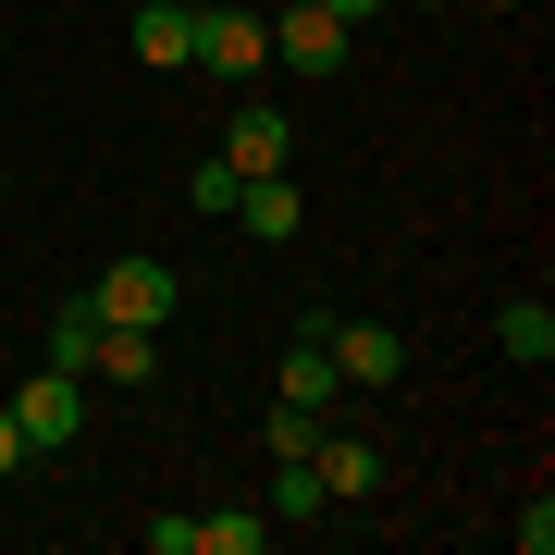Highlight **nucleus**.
Segmentation results:
<instances>
[{"label": "nucleus", "mask_w": 555, "mask_h": 555, "mask_svg": "<svg viewBox=\"0 0 555 555\" xmlns=\"http://www.w3.org/2000/svg\"><path fill=\"white\" fill-rule=\"evenodd\" d=\"M13 433H25V456H62L87 433V371H50V358H38L25 396H13Z\"/></svg>", "instance_id": "obj_1"}, {"label": "nucleus", "mask_w": 555, "mask_h": 555, "mask_svg": "<svg viewBox=\"0 0 555 555\" xmlns=\"http://www.w3.org/2000/svg\"><path fill=\"white\" fill-rule=\"evenodd\" d=\"M309 321H321V346H334V383H358V396L408 383V334L396 321H334V309H309Z\"/></svg>", "instance_id": "obj_2"}, {"label": "nucleus", "mask_w": 555, "mask_h": 555, "mask_svg": "<svg viewBox=\"0 0 555 555\" xmlns=\"http://www.w3.org/2000/svg\"><path fill=\"white\" fill-rule=\"evenodd\" d=\"M346 50H358V25L321 13V0H284V13H272V62H284V75H346Z\"/></svg>", "instance_id": "obj_3"}, {"label": "nucleus", "mask_w": 555, "mask_h": 555, "mask_svg": "<svg viewBox=\"0 0 555 555\" xmlns=\"http://www.w3.org/2000/svg\"><path fill=\"white\" fill-rule=\"evenodd\" d=\"M173 297H185V284H173V259H112V272L87 284V309H100V321H149V334L173 321Z\"/></svg>", "instance_id": "obj_4"}, {"label": "nucleus", "mask_w": 555, "mask_h": 555, "mask_svg": "<svg viewBox=\"0 0 555 555\" xmlns=\"http://www.w3.org/2000/svg\"><path fill=\"white\" fill-rule=\"evenodd\" d=\"M259 62H272V13H235V0H222V13H198V62H185V75H259Z\"/></svg>", "instance_id": "obj_5"}, {"label": "nucleus", "mask_w": 555, "mask_h": 555, "mask_svg": "<svg viewBox=\"0 0 555 555\" xmlns=\"http://www.w3.org/2000/svg\"><path fill=\"white\" fill-rule=\"evenodd\" d=\"M309 469H321V494H334V506H371V494H383V444H371V433H321Z\"/></svg>", "instance_id": "obj_6"}, {"label": "nucleus", "mask_w": 555, "mask_h": 555, "mask_svg": "<svg viewBox=\"0 0 555 555\" xmlns=\"http://www.w3.org/2000/svg\"><path fill=\"white\" fill-rule=\"evenodd\" d=\"M297 222H309V198H297V185H284V173H235V235L284 247V235H297Z\"/></svg>", "instance_id": "obj_7"}, {"label": "nucleus", "mask_w": 555, "mask_h": 555, "mask_svg": "<svg viewBox=\"0 0 555 555\" xmlns=\"http://www.w3.org/2000/svg\"><path fill=\"white\" fill-rule=\"evenodd\" d=\"M137 62L185 75V62H198V0H137Z\"/></svg>", "instance_id": "obj_8"}, {"label": "nucleus", "mask_w": 555, "mask_h": 555, "mask_svg": "<svg viewBox=\"0 0 555 555\" xmlns=\"http://www.w3.org/2000/svg\"><path fill=\"white\" fill-rule=\"evenodd\" d=\"M297 160V124L284 112H235V137H222V173H284Z\"/></svg>", "instance_id": "obj_9"}, {"label": "nucleus", "mask_w": 555, "mask_h": 555, "mask_svg": "<svg viewBox=\"0 0 555 555\" xmlns=\"http://www.w3.org/2000/svg\"><path fill=\"white\" fill-rule=\"evenodd\" d=\"M272 396H284V408H334V346H321V321H297V346H284Z\"/></svg>", "instance_id": "obj_10"}, {"label": "nucleus", "mask_w": 555, "mask_h": 555, "mask_svg": "<svg viewBox=\"0 0 555 555\" xmlns=\"http://www.w3.org/2000/svg\"><path fill=\"white\" fill-rule=\"evenodd\" d=\"M87 371H100V383H149V371H160V334H149V321H100Z\"/></svg>", "instance_id": "obj_11"}, {"label": "nucleus", "mask_w": 555, "mask_h": 555, "mask_svg": "<svg viewBox=\"0 0 555 555\" xmlns=\"http://www.w3.org/2000/svg\"><path fill=\"white\" fill-rule=\"evenodd\" d=\"M87 346H100V309H87V297L38 321V358H50V371H87Z\"/></svg>", "instance_id": "obj_12"}, {"label": "nucleus", "mask_w": 555, "mask_h": 555, "mask_svg": "<svg viewBox=\"0 0 555 555\" xmlns=\"http://www.w3.org/2000/svg\"><path fill=\"white\" fill-rule=\"evenodd\" d=\"M284 518H334V494H321L309 456H272V531H284Z\"/></svg>", "instance_id": "obj_13"}, {"label": "nucleus", "mask_w": 555, "mask_h": 555, "mask_svg": "<svg viewBox=\"0 0 555 555\" xmlns=\"http://www.w3.org/2000/svg\"><path fill=\"white\" fill-rule=\"evenodd\" d=\"M494 346L518 358V371H543V358H555V309H543V297H518V309L494 321Z\"/></svg>", "instance_id": "obj_14"}, {"label": "nucleus", "mask_w": 555, "mask_h": 555, "mask_svg": "<svg viewBox=\"0 0 555 555\" xmlns=\"http://www.w3.org/2000/svg\"><path fill=\"white\" fill-rule=\"evenodd\" d=\"M272 543V506H222V518H198V555H259Z\"/></svg>", "instance_id": "obj_15"}, {"label": "nucleus", "mask_w": 555, "mask_h": 555, "mask_svg": "<svg viewBox=\"0 0 555 555\" xmlns=\"http://www.w3.org/2000/svg\"><path fill=\"white\" fill-rule=\"evenodd\" d=\"M309 444H321V408H284L272 396V456H309Z\"/></svg>", "instance_id": "obj_16"}, {"label": "nucleus", "mask_w": 555, "mask_h": 555, "mask_svg": "<svg viewBox=\"0 0 555 555\" xmlns=\"http://www.w3.org/2000/svg\"><path fill=\"white\" fill-rule=\"evenodd\" d=\"M518 555H555V494H531V506H518V531H506Z\"/></svg>", "instance_id": "obj_17"}, {"label": "nucleus", "mask_w": 555, "mask_h": 555, "mask_svg": "<svg viewBox=\"0 0 555 555\" xmlns=\"http://www.w3.org/2000/svg\"><path fill=\"white\" fill-rule=\"evenodd\" d=\"M25 469V433H13V408H0V481H13Z\"/></svg>", "instance_id": "obj_18"}, {"label": "nucleus", "mask_w": 555, "mask_h": 555, "mask_svg": "<svg viewBox=\"0 0 555 555\" xmlns=\"http://www.w3.org/2000/svg\"><path fill=\"white\" fill-rule=\"evenodd\" d=\"M321 13H346V25H371V13H383V0H321Z\"/></svg>", "instance_id": "obj_19"}, {"label": "nucleus", "mask_w": 555, "mask_h": 555, "mask_svg": "<svg viewBox=\"0 0 555 555\" xmlns=\"http://www.w3.org/2000/svg\"><path fill=\"white\" fill-rule=\"evenodd\" d=\"M481 13H518V0H481Z\"/></svg>", "instance_id": "obj_20"}, {"label": "nucleus", "mask_w": 555, "mask_h": 555, "mask_svg": "<svg viewBox=\"0 0 555 555\" xmlns=\"http://www.w3.org/2000/svg\"><path fill=\"white\" fill-rule=\"evenodd\" d=\"M259 13H284V0H259Z\"/></svg>", "instance_id": "obj_21"}, {"label": "nucleus", "mask_w": 555, "mask_h": 555, "mask_svg": "<svg viewBox=\"0 0 555 555\" xmlns=\"http://www.w3.org/2000/svg\"><path fill=\"white\" fill-rule=\"evenodd\" d=\"M433 13H444V0H433Z\"/></svg>", "instance_id": "obj_22"}]
</instances>
